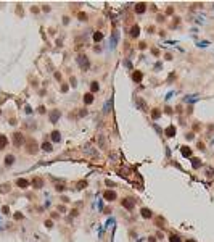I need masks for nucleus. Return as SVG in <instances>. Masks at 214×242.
I'll return each instance as SVG.
<instances>
[{
    "instance_id": "aec40b11",
    "label": "nucleus",
    "mask_w": 214,
    "mask_h": 242,
    "mask_svg": "<svg viewBox=\"0 0 214 242\" xmlns=\"http://www.w3.org/2000/svg\"><path fill=\"white\" fill-rule=\"evenodd\" d=\"M13 163H15V157H13V155H7L5 157V165L7 166H11Z\"/></svg>"
},
{
    "instance_id": "1a4fd4ad",
    "label": "nucleus",
    "mask_w": 214,
    "mask_h": 242,
    "mask_svg": "<svg viewBox=\"0 0 214 242\" xmlns=\"http://www.w3.org/2000/svg\"><path fill=\"white\" fill-rule=\"evenodd\" d=\"M103 197H105V200L113 202V200H116V192H114V191H106V192L103 194Z\"/></svg>"
},
{
    "instance_id": "7c9ffc66",
    "label": "nucleus",
    "mask_w": 214,
    "mask_h": 242,
    "mask_svg": "<svg viewBox=\"0 0 214 242\" xmlns=\"http://www.w3.org/2000/svg\"><path fill=\"white\" fill-rule=\"evenodd\" d=\"M110 105H113V100H108V102L105 103V108H103V111H105V113H108V111H110Z\"/></svg>"
},
{
    "instance_id": "cd10ccee",
    "label": "nucleus",
    "mask_w": 214,
    "mask_h": 242,
    "mask_svg": "<svg viewBox=\"0 0 214 242\" xmlns=\"http://www.w3.org/2000/svg\"><path fill=\"white\" fill-rule=\"evenodd\" d=\"M102 39H103V34H102V32H98V31H97V32L93 34V41H95V42H98V41H102Z\"/></svg>"
},
{
    "instance_id": "393cba45",
    "label": "nucleus",
    "mask_w": 214,
    "mask_h": 242,
    "mask_svg": "<svg viewBox=\"0 0 214 242\" xmlns=\"http://www.w3.org/2000/svg\"><path fill=\"white\" fill-rule=\"evenodd\" d=\"M198 100V95H187L185 97V102L188 103V102H196Z\"/></svg>"
},
{
    "instance_id": "a878e982",
    "label": "nucleus",
    "mask_w": 214,
    "mask_h": 242,
    "mask_svg": "<svg viewBox=\"0 0 214 242\" xmlns=\"http://www.w3.org/2000/svg\"><path fill=\"white\" fill-rule=\"evenodd\" d=\"M151 116H153V120H158V118L161 116V111H159L158 108H155V110L151 111Z\"/></svg>"
},
{
    "instance_id": "e433bc0d",
    "label": "nucleus",
    "mask_w": 214,
    "mask_h": 242,
    "mask_svg": "<svg viewBox=\"0 0 214 242\" xmlns=\"http://www.w3.org/2000/svg\"><path fill=\"white\" fill-rule=\"evenodd\" d=\"M56 191H58V192H61V191H64V186H60V184H58V186H56Z\"/></svg>"
},
{
    "instance_id": "72a5a7b5",
    "label": "nucleus",
    "mask_w": 214,
    "mask_h": 242,
    "mask_svg": "<svg viewBox=\"0 0 214 242\" xmlns=\"http://www.w3.org/2000/svg\"><path fill=\"white\" fill-rule=\"evenodd\" d=\"M84 186H87V182H84V181H81L79 184H77V189H82Z\"/></svg>"
},
{
    "instance_id": "f704fd0d",
    "label": "nucleus",
    "mask_w": 214,
    "mask_h": 242,
    "mask_svg": "<svg viewBox=\"0 0 214 242\" xmlns=\"http://www.w3.org/2000/svg\"><path fill=\"white\" fill-rule=\"evenodd\" d=\"M185 137H187V140H192V139H193V133H188Z\"/></svg>"
},
{
    "instance_id": "4c0bfd02",
    "label": "nucleus",
    "mask_w": 214,
    "mask_h": 242,
    "mask_svg": "<svg viewBox=\"0 0 214 242\" xmlns=\"http://www.w3.org/2000/svg\"><path fill=\"white\" fill-rule=\"evenodd\" d=\"M52 224H53V223H52L50 219H47V221H45V226H47V228H52Z\"/></svg>"
},
{
    "instance_id": "f03ea898",
    "label": "nucleus",
    "mask_w": 214,
    "mask_h": 242,
    "mask_svg": "<svg viewBox=\"0 0 214 242\" xmlns=\"http://www.w3.org/2000/svg\"><path fill=\"white\" fill-rule=\"evenodd\" d=\"M26 150H28V153H37L39 145H37V142L32 137L28 139V142H26Z\"/></svg>"
},
{
    "instance_id": "c9c22d12",
    "label": "nucleus",
    "mask_w": 214,
    "mask_h": 242,
    "mask_svg": "<svg viewBox=\"0 0 214 242\" xmlns=\"http://www.w3.org/2000/svg\"><path fill=\"white\" fill-rule=\"evenodd\" d=\"M198 148H200V150H204V144L203 142H198Z\"/></svg>"
},
{
    "instance_id": "423d86ee",
    "label": "nucleus",
    "mask_w": 214,
    "mask_h": 242,
    "mask_svg": "<svg viewBox=\"0 0 214 242\" xmlns=\"http://www.w3.org/2000/svg\"><path fill=\"white\" fill-rule=\"evenodd\" d=\"M13 144H15L16 147H21V145L24 144V136L21 133H15L13 134Z\"/></svg>"
},
{
    "instance_id": "2f4dec72",
    "label": "nucleus",
    "mask_w": 214,
    "mask_h": 242,
    "mask_svg": "<svg viewBox=\"0 0 214 242\" xmlns=\"http://www.w3.org/2000/svg\"><path fill=\"white\" fill-rule=\"evenodd\" d=\"M209 42L208 41H203V42H198V47H208Z\"/></svg>"
},
{
    "instance_id": "4468645a",
    "label": "nucleus",
    "mask_w": 214,
    "mask_h": 242,
    "mask_svg": "<svg viewBox=\"0 0 214 242\" xmlns=\"http://www.w3.org/2000/svg\"><path fill=\"white\" fill-rule=\"evenodd\" d=\"M7 144H8V139H7V136L0 134V150H3V148L7 147Z\"/></svg>"
},
{
    "instance_id": "c85d7f7f",
    "label": "nucleus",
    "mask_w": 214,
    "mask_h": 242,
    "mask_svg": "<svg viewBox=\"0 0 214 242\" xmlns=\"http://www.w3.org/2000/svg\"><path fill=\"white\" fill-rule=\"evenodd\" d=\"M206 176H208V178H212V176H214V170H212V166H208V168H206Z\"/></svg>"
},
{
    "instance_id": "0eeeda50",
    "label": "nucleus",
    "mask_w": 214,
    "mask_h": 242,
    "mask_svg": "<svg viewBox=\"0 0 214 242\" xmlns=\"http://www.w3.org/2000/svg\"><path fill=\"white\" fill-rule=\"evenodd\" d=\"M135 105H137V108L142 110V111H148L147 103H145V100H143L142 97H137V100H135Z\"/></svg>"
},
{
    "instance_id": "ea45409f",
    "label": "nucleus",
    "mask_w": 214,
    "mask_h": 242,
    "mask_svg": "<svg viewBox=\"0 0 214 242\" xmlns=\"http://www.w3.org/2000/svg\"><path fill=\"white\" fill-rule=\"evenodd\" d=\"M15 218H16V219H21V218H23V215H21V213H16Z\"/></svg>"
},
{
    "instance_id": "f3484780",
    "label": "nucleus",
    "mask_w": 214,
    "mask_h": 242,
    "mask_svg": "<svg viewBox=\"0 0 214 242\" xmlns=\"http://www.w3.org/2000/svg\"><path fill=\"white\" fill-rule=\"evenodd\" d=\"M138 34H140V28H138L137 24H134L132 29H130V36H132V37H137Z\"/></svg>"
},
{
    "instance_id": "6e6552de",
    "label": "nucleus",
    "mask_w": 214,
    "mask_h": 242,
    "mask_svg": "<svg viewBox=\"0 0 214 242\" xmlns=\"http://www.w3.org/2000/svg\"><path fill=\"white\" fill-rule=\"evenodd\" d=\"M60 115H61V113H60V110H52V111H50V115H49V116H50V123H53V124H55V123L58 121Z\"/></svg>"
},
{
    "instance_id": "9b49d317",
    "label": "nucleus",
    "mask_w": 214,
    "mask_h": 242,
    "mask_svg": "<svg viewBox=\"0 0 214 242\" xmlns=\"http://www.w3.org/2000/svg\"><path fill=\"white\" fill-rule=\"evenodd\" d=\"M164 134L168 136V137H174V136H176V126H174V124L168 126V127H166V131H164Z\"/></svg>"
},
{
    "instance_id": "bb28decb",
    "label": "nucleus",
    "mask_w": 214,
    "mask_h": 242,
    "mask_svg": "<svg viewBox=\"0 0 214 242\" xmlns=\"http://www.w3.org/2000/svg\"><path fill=\"white\" fill-rule=\"evenodd\" d=\"M192 166H193L195 170H196V168H200V166H201V161H200L198 158H193V160H192Z\"/></svg>"
},
{
    "instance_id": "5701e85b",
    "label": "nucleus",
    "mask_w": 214,
    "mask_h": 242,
    "mask_svg": "<svg viewBox=\"0 0 214 242\" xmlns=\"http://www.w3.org/2000/svg\"><path fill=\"white\" fill-rule=\"evenodd\" d=\"M42 150L52 152V150H53V148H52V144H50V142H43V144H42Z\"/></svg>"
},
{
    "instance_id": "ddd939ff",
    "label": "nucleus",
    "mask_w": 214,
    "mask_h": 242,
    "mask_svg": "<svg viewBox=\"0 0 214 242\" xmlns=\"http://www.w3.org/2000/svg\"><path fill=\"white\" fill-rule=\"evenodd\" d=\"M16 186L21 187V189H26L29 186V181H28V179H18V181H16Z\"/></svg>"
},
{
    "instance_id": "39448f33",
    "label": "nucleus",
    "mask_w": 214,
    "mask_h": 242,
    "mask_svg": "<svg viewBox=\"0 0 214 242\" xmlns=\"http://www.w3.org/2000/svg\"><path fill=\"white\" fill-rule=\"evenodd\" d=\"M121 205L124 207V208H127V210H134V207H135V200L132 199V197H127V199H122Z\"/></svg>"
},
{
    "instance_id": "b1692460",
    "label": "nucleus",
    "mask_w": 214,
    "mask_h": 242,
    "mask_svg": "<svg viewBox=\"0 0 214 242\" xmlns=\"http://www.w3.org/2000/svg\"><path fill=\"white\" fill-rule=\"evenodd\" d=\"M98 89H100L98 82H97V81H93V82H92V84H90V90H92V94H93V92H97Z\"/></svg>"
},
{
    "instance_id": "7ed1b4c3",
    "label": "nucleus",
    "mask_w": 214,
    "mask_h": 242,
    "mask_svg": "<svg viewBox=\"0 0 214 242\" xmlns=\"http://www.w3.org/2000/svg\"><path fill=\"white\" fill-rule=\"evenodd\" d=\"M117 42H119V31H113L111 32V37H110V48L113 50V48H116Z\"/></svg>"
},
{
    "instance_id": "412c9836",
    "label": "nucleus",
    "mask_w": 214,
    "mask_h": 242,
    "mask_svg": "<svg viewBox=\"0 0 214 242\" xmlns=\"http://www.w3.org/2000/svg\"><path fill=\"white\" fill-rule=\"evenodd\" d=\"M182 155L185 158H188V157H192V150L188 147H182Z\"/></svg>"
},
{
    "instance_id": "473e14b6",
    "label": "nucleus",
    "mask_w": 214,
    "mask_h": 242,
    "mask_svg": "<svg viewBox=\"0 0 214 242\" xmlns=\"http://www.w3.org/2000/svg\"><path fill=\"white\" fill-rule=\"evenodd\" d=\"M79 18H81V21H85V20H87V15H84V13H79Z\"/></svg>"
},
{
    "instance_id": "58836bf2",
    "label": "nucleus",
    "mask_w": 214,
    "mask_h": 242,
    "mask_svg": "<svg viewBox=\"0 0 214 242\" xmlns=\"http://www.w3.org/2000/svg\"><path fill=\"white\" fill-rule=\"evenodd\" d=\"M106 186H111V187H114V182H111L110 179H106Z\"/></svg>"
},
{
    "instance_id": "a211bd4d",
    "label": "nucleus",
    "mask_w": 214,
    "mask_h": 242,
    "mask_svg": "<svg viewBox=\"0 0 214 242\" xmlns=\"http://www.w3.org/2000/svg\"><path fill=\"white\" fill-rule=\"evenodd\" d=\"M52 140H53V142H60V140H61L60 131H53V133H52Z\"/></svg>"
},
{
    "instance_id": "2eb2a0df",
    "label": "nucleus",
    "mask_w": 214,
    "mask_h": 242,
    "mask_svg": "<svg viewBox=\"0 0 214 242\" xmlns=\"http://www.w3.org/2000/svg\"><path fill=\"white\" fill-rule=\"evenodd\" d=\"M92 102H93V94H92V92H89V94L84 95V103H85V105H90Z\"/></svg>"
},
{
    "instance_id": "f257e3e1",
    "label": "nucleus",
    "mask_w": 214,
    "mask_h": 242,
    "mask_svg": "<svg viewBox=\"0 0 214 242\" xmlns=\"http://www.w3.org/2000/svg\"><path fill=\"white\" fill-rule=\"evenodd\" d=\"M76 61H77V65H79V68L82 69V71H87V69L90 68V61H89V58H87V55H79L76 58Z\"/></svg>"
},
{
    "instance_id": "c756f323",
    "label": "nucleus",
    "mask_w": 214,
    "mask_h": 242,
    "mask_svg": "<svg viewBox=\"0 0 214 242\" xmlns=\"http://www.w3.org/2000/svg\"><path fill=\"white\" fill-rule=\"evenodd\" d=\"M169 242H180V237H179L177 234H172L171 237H169Z\"/></svg>"
},
{
    "instance_id": "6ab92c4d",
    "label": "nucleus",
    "mask_w": 214,
    "mask_h": 242,
    "mask_svg": "<svg viewBox=\"0 0 214 242\" xmlns=\"http://www.w3.org/2000/svg\"><path fill=\"white\" fill-rule=\"evenodd\" d=\"M142 216L143 218H151L153 216V212L150 208H142Z\"/></svg>"
},
{
    "instance_id": "4be33fe9",
    "label": "nucleus",
    "mask_w": 214,
    "mask_h": 242,
    "mask_svg": "<svg viewBox=\"0 0 214 242\" xmlns=\"http://www.w3.org/2000/svg\"><path fill=\"white\" fill-rule=\"evenodd\" d=\"M10 192V184H2L0 186V194H7Z\"/></svg>"
},
{
    "instance_id": "9d476101",
    "label": "nucleus",
    "mask_w": 214,
    "mask_h": 242,
    "mask_svg": "<svg viewBox=\"0 0 214 242\" xmlns=\"http://www.w3.org/2000/svg\"><path fill=\"white\" fill-rule=\"evenodd\" d=\"M31 184L34 186V189H42V187H43V179H42V178H34Z\"/></svg>"
},
{
    "instance_id": "20e7f679",
    "label": "nucleus",
    "mask_w": 214,
    "mask_h": 242,
    "mask_svg": "<svg viewBox=\"0 0 214 242\" xmlns=\"http://www.w3.org/2000/svg\"><path fill=\"white\" fill-rule=\"evenodd\" d=\"M84 153H85V155H89V157H92V158H97V157H98V152L95 150L90 144L84 145Z\"/></svg>"
},
{
    "instance_id": "a19ab883",
    "label": "nucleus",
    "mask_w": 214,
    "mask_h": 242,
    "mask_svg": "<svg viewBox=\"0 0 214 242\" xmlns=\"http://www.w3.org/2000/svg\"><path fill=\"white\" fill-rule=\"evenodd\" d=\"M187 242H195V240H193V239H192V240H187Z\"/></svg>"
},
{
    "instance_id": "dca6fc26",
    "label": "nucleus",
    "mask_w": 214,
    "mask_h": 242,
    "mask_svg": "<svg viewBox=\"0 0 214 242\" xmlns=\"http://www.w3.org/2000/svg\"><path fill=\"white\" fill-rule=\"evenodd\" d=\"M142 78H143V74H142L140 71H134V74H132L134 82H140V81H142Z\"/></svg>"
},
{
    "instance_id": "f8f14e48",
    "label": "nucleus",
    "mask_w": 214,
    "mask_h": 242,
    "mask_svg": "<svg viewBox=\"0 0 214 242\" xmlns=\"http://www.w3.org/2000/svg\"><path fill=\"white\" fill-rule=\"evenodd\" d=\"M145 10H147V3L140 2V3H137V5H135V13H143Z\"/></svg>"
}]
</instances>
